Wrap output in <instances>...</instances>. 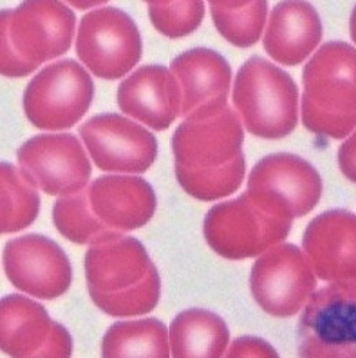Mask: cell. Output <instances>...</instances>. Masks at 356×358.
<instances>
[{
    "label": "cell",
    "mask_w": 356,
    "mask_h": 358,
    "mask_svg": "<svg viewBox=\"0 0 356 358\" xmlns=\"http://www.w3.org/2000/svg\"><path fill=\"white\" fill-rule=\"evenodd\" d=\"M243 141L242 120L227 104L186 117L171 143L177 182L202 201L233 194L246 174Z\"/></svg>",
    "instance_id": "1"
},
{
    "label": "cell",
    "mask_w": 356,
    "mask_h": 358,
    "mask_svg": "<svg viewBox=\"0 0 356 358\" xmlns=\"http://www.w3.org/2000/svg\"><path fill=\"white\" fill-rule=\"evenodd\" d=\"M85 278L92 302L111 317L144 315L160 301V273L144 245L133 236L91 245Z\"/></svg>",
    "instance_id": "2"
},
{
    "label": "cell",
    "mask_w": 356,
    "mask_h": 358,
    "mask_svg": "<svg viewBox=\"0 0 356 358\" xmlns=\"http://www.w3.org/2000/svg\"><path fill=\"white\" fill-rule=\"evenodd\" d=\"M302 122L308 131L342 140L356 129V48L327 42L303 69Z\"/></svg>",
    "instance_id": "3"
},
{
    "label": "cell",
    "mask_w": 356,
    "mask_h": 358,
    "mask_svg": "<svg viewBox=\"0 0 356 358\" xmlns=\"http://www.w3.org/2000/svg\"><path fill=\"white\" fill-rule=\"evenodd\" d=\"M76 16L65 3L24 2L2 10V73L22 78L71 49Z\"/></svg>",
    "instance_id": "4"
},
{
    "label": "cell",
    "mask_w": 356,
    "mask_h": 358,
    "mask_svg": "<svg viewBox=\"0 0 356 358\" xmlns=\"http://www.w3.org/2000/svg\"><path fill=\"white\" fill-rule=\"evenodd\" d=\"M293 219L249 192L213 206L202 230L209 246L221 258L242 261L260 257L290 234Z\"/></svg>",
    "instance_id": "5"
},
{
    "label": "cell",
    "mask_w": 356,
    "mask_h": 358,
    "mask_svg": "<svg viewBox=\"0 0 356 358\" xmlns=\"http://www.w3.org/2000/svg\"><path fill=\"white\" fill-rule=\"evenodd\" d=\"M233 104L246 130L260 138L289 136L299 121V90L292 76L262 57H251L239 69Z\"/></svg>",
    "instance_id": "6"
},
{
    "label": "cell",
    "mask_w": 356,
    "mask_h": 358,
    "mask_svg": "<svg viewBox=\"0 0 356 358\" xmlns=\"http://www.w3.org/2000/svg\"><path fill=\"white\" fill-rule=\"evenodd\" d=\"M299 358H356V280L332 282L304 305L297 325Z\"/></svg>",
    "instance_id": "7"
},
{
    "label": "cell",
    "mask_w": 356,
    "mask_h": 358,
    "mask_svg": "<svg viewBox=\"0 0 356 358\" xmlns=\"http://www.w3.org/2000/svg\"><path fill=\"white\" fill-rule=\"evenodd\" d=\"M94 81L73 59H62L43 68L23 94V111L40 130L71 129L89 110Z\"/></svg>",
    "instance_id": "8"
},
{
    "label": "cell",
    "mask_w": 356,
    "mask_h": 358,
    "mask_svg": "<svg viewBox=\"0 0 356 358\" xmlns=\"http://www.w3.org/2000/svg\"><path fill=\"white\" fill-rule=\"evenodd\" d=\"M76 55L98 78L118 80L142 57L135 22L122 9L107 6L87 13L76 35Z\"/></svg>",
    "instance_id": "9"
},
{
    "label": "cell",
    "mask_w": 356,
    "mask_h": 358,
    "mask_svg": "<svg viewBox=\"0 0 356 358\" xmlns=\"http://www.w3.org/2000/svg\"><path fill=\"white\" fill-rule=\"evenodd\" d=\"M316 278L303 250L293 243H281L254 262L250 291L266 314L288 318L303 310L316 292Z\"/></svg>",
    "instance_id": "10"
},
{
    "label": "cell",
    "mask_w": 356,
    "mask_h": 358,
    "mask_svg": "<svg viewBox=\"0 0 356 358\" xmlns=\"http://www.w3.org/2000/svg\"><path fill=\"white\" fill-rule=\"evenodd\" d=\"M17 163L29 180L50 196H72L88 187L92 167L73 134H42L23 143Z\"/></svg>",
    "instance_id": "11"
},
{
    "label": "cell",
    "mask_w": 356,
    "mask_h": 358,
    "mask_svg": "<svg viewBox=\"0 0 356 358\" xmlns=\"http://www.w3.org/2000/svg\"><path fill=\"white\" fill-rule=\"evenodd\" d=\"M0 344L10 358H71L73 352L69 331L45 306L17 294L2 299Z\"/></svg>",
    "instance_id": "12"
},
{
    "label": "cell",
    "mask_w": 356,
    "mask_h": 358,
    "mask_svg": "<svg viewBox=\"0 0 356 358\" xmlns=\"http://www.w3.org/2000/svg\"><path fill=\"white\" fill-rule=\"evenodd\" d=\"M95 166L103 171L138 174L157 159V140L140 124L118 114H99L80 127Z\"/></svg>",
    "instance_id": "13"
},
{
    "label": "cell",
    "mask_w": 356,
    "mask_h": 358,
    "mask_svg": "<svg viewBox=\"0 0 356 358\" xmlns=\"http://www.w3.org/2000/svg\"><path fill=\"white\" fill-rule=\"evenodd\" d=\"M3 266L9 282L38 299L62 296L72 285L73 272L65 250L43 235H24L5 245Z\"/></svg>",
    "instance_id": "14"
},
{
    "label": "cell",
    "mask_w": 356,
    "mask_h": 358,
    "mask_svg": "<svg viewBox=\"0 0 356 358\" xmlns=\"http://www.w3.org/2000/svg\"><path fill=\"white\" fill-rule=\"evenodd\" d=\"M322 190L320 174L309 162L289 152H279L253 167L246 192L273 204L295 220L315 209Z\"/></svg>",
    "instance_id": "15"
},
{
    "label": "cell",
    "mask_w": 356,
    "mask_h": 358,
    "mask_svg": "<svg viewBox=\"0 0 356 358\" xmlns=\"http://www.w3.org/2000/svg\"><path fill=\"white\" fill-rule=\"evenodd\" d=\"M85 194L95 220L115 235L145 226L157 209L154 189L137 176L98 177L85 189Z\"/></svg>",
    "instance_id": "16"
},
{
    "label": "cell",
    "mask_w": 356,
    "mask_h": 358,
    "mask_svg": "<svg viewBox=\"0 0 356 358\" xmlns=\"http://www.w3.org/2000/svg\"><path fill=\"white\" fill-rule=\"evenodd\" d=\"M303 252L322 280H356V215L332 209L318 215L304 230Z\"/></svg>",
    "instance_id": "17"
},
{
    "label": "cell",
    "mask_w": 356,
    "mask_h": 358,
    "mask_svg": "<svg viewBox=\"0 0 356 358\" xmlns=\"http://www.w3.org/2000/svg\"><path fill=\"white\" fill-rule=\"evenodd\" d=\"M119 108L152 130L163 131L181 114V90L171 69L145 65L125 78L117 92Z\"/></svg>",
    "instance_id": "18"
},
{
    "label": "cell",
    "mask_w": 356,
    "mask_h": 358,
    "mask_svg": "<svg viewBox=\"0 0 356 358\" xmlns=\"http://www.w3.org/2000/svg\"><path fill=\"white\" fill-rule=\"evenodd\" d=\"M181 90V117L227 104L232 68L223 55L209 48H194L175 57L170 65Z\"/></svg>",
    "instance_id": "19"
},
{
    "label": "cell",
    "mask_w": 356,
    "mask_h": 358,
    "mask_svg": "<svg viewBox=\"0 0 356 358\" xmlns=\"http://www.w3.org/2000/svg\"><path fill=\"white\" fill-rule=\"evenodd\" d=\"M322 36L319 13L311 3L282 2L270 13L263 46L272 59L295 66L309 58Z\"/></svg>",
    "instance_id": "20"
},
{
    "label": "cell",
    "mask_w": 356,
    "mask_h": 358,
    "mask_svg": "<svg viewBox=\"0 0 356 358\" xmlns=\"http://www.w3.org/2000/svg\"><path fill=\"white\" fill-rule=\"evenodd\" d=\"M171 358H223L230 344L224 320L201 308L178 314L168 329Z\"/></svg>",
    "instance_id": "21"
},
{
    "label": "cell",
    "mask_w": 356,
    "mask_h": 358,
    "mask_svg": "<svg viewBox=\"0 0 356 358\" xmlns=\"http://www.w3.org/2000/svg\"><path fill=\"white\" fill-rule=\"evenodd\" d=\"M103 358H171L170 334L157 318L112 324L101 344Z\"/></svg>",
    "instance_id": "22"
},
{
    "label": "cell",
    "mask_w": 356,
    "mask_h": 358,
    "mask_svg": "<svg viewBox=\"0 0 356 358\" xmlns=\"http://www.w3.org/2000/svg\"><path fill=\"white\" fill-rule=\"evenodd\" d=\"M2 180V234H16L29 227L38 217L40 197L38 187L20 167L3 162L0 167Z\"/></svg>",
    "instance_id": "23"
},
{
    "label": "cell",
    "mask_w": 356,
    "mask_h": 358,
    "mask_svg": "<svg viewBox=\"0 0 356 358\" xmlns=\"http://www.w3.org/2000/svg\"><path fill=\"white\" fill-rule=\"evenodd\" d=\"M218 34L237 48L258 43L267 19V2H210Z\"/></svg>",
    "instance_id": "24"
},
{
    "label": "cell",
    "mask_w": 356,
    "mask_h": 358,
    "mask_svg": "<svg viewBox=\"0 0 356 358\" xmlns=\"http://www.w3.org/2000/svg\"><path fill=\"white\" fill-rule=\"evenodd\" d=\"M52 217L59 234L76 245H96L122 236L111 234L95 220L88 208L85 189L81 193L59 197L54 204Z\"/></svg>",
    "instance_id": "25"
},
{
    "label": "cell",
    "mask_w": 356,
    "mask_h": 358,
    "mask_svg": "<svg viewBox=\"0 0 356 358\" xmlns=\"http://www.w3.org/2000/svg\"><path fill=\"white\" fill-rule=\"evenodd\" d=\"M202 2H151L148 15L154 28L170 39L193 34L205 19Z\"/></svg>",
    "instance_id": "26"
},
{
    "label": "cell",
    "mask_w": 356,
    "mask_h": 358,
    "mask_svg": "<svg viewBox=\"0 0 356 358\" xmlns=\"http://www.w3.org/2000/svg\"><path fill=\"white\" fill-rule=\"evenodd\" d=\"M223 358H281L274 347L256 336L236 338Z\"/></svg>",
    "instance_id": "27"
},
{
    "label": "cell",
    "mask_w": 356,
    "mask_h": 358,
    "mask_svg": "<svg viewBox=\"0 0 356 358\" xmlns=\"http://www.w3.org/2000/svg\"><path fill=\"white\" fill-rule=\"evenodd\" d=\"M338 163L341 171L348 180L356 183V130L339 147Z\"/></svg>",
    "instance_id": "28"
},
{
    "label": "cell",
    "mask_w": 356,
    "mask_h": 358,
    "mask_svg": "<svg viewBox=\"0 0 356 358\" xmlns=\"http://www.w3.org/2000/svg\"><path fill=\"white\" fill-rule=\"evenodd\" d=\"M349 32H350V38L352 41L356 43V6L352 10L350 15V20H349Z\"/></svg>",
    "instance_id": "29"
}]
</instances>
